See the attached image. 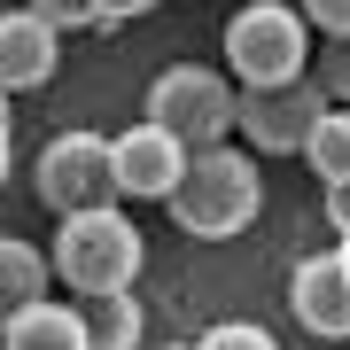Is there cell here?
Wrapping results in <instances>:
<instances>
[{"mask_svg": "<svg viewBox=\"0 0 350 350\" xmlns=\"http://www.w3.org/2000/svg\"><path fill=\"white\" fill-rule=\"evenodd\" d=\"M140 265H148V241L140 226L117 211V202H94V211H63L55 226V250H47V273L70 280V296H101V288H133Z\"/></svg>", "mask_w": 350, "mask_h": 350, "instance_id": "cell-2", "label": "cell"}, {"mask_svg": "<svg viewBox=\"0 0 350 350\" xmlns=\"http://www.w3.org/2000/svg\"><path fill=\"white\" fill-rule=\"evenodd\" d=\"M296 156L312 163L319 179H350V109L342 101H327V109L312 117V133L296 140Z\"/></svg>", "mask_w": 350, "mask_h": 350, "instance_id": "cell-13", "label": "cell"}, {"mask_svg": "<svg viewBox=\"0 0 350 350\" xmlns=\"http://www.w3.org/2000/svg\"><path fill=\"white\" fill-rule=\"evenodd\" d=\"M179 163H187V148H179L163 125H148L140 117L133 133L109 140V179H117V202H163L179 179Z\"/></svg>", "mask_w": 350, "mask_h": 350, "instance_id": "cell-8", "label": "cell"}, {"mask_svg": "<svg viewBox=\"0 0 350 350\" xmlns=\"http://www.w3.org/2000/svg\"><path fill=\"white\" fill-rule=\"evenodd\" d=\"M78 327H86V350H133L140 342V296L133 288L78 296Z\"/></svg>", "mask_w": 350, "mask_h": 350, "instance_id": "cell-11", "label": "cell"}, {"mask_svg": "<svg viewBox=\"0 0 350 350\" xmlns=\"http://www.w3.org/2000/svg\"><path fill=\"white\" fill-rule=\"evenodd\" d=\"M24 8H39L55 31H86L94 24V0H24Z\"/></svg>", "mask_w": 350, "mask_h": 350, "instance_id": "cell-17", "label": "cell"}, {"mask_svg": "<svg viewBox=\"0 0 350 350\" xmlns=\"http://www.w3.org/2000/svg\"><path fill=\"white\" fill-rule=\"evenodd\" d=\"M55 63H63V31H55L39 8H8L0 16V94L47 86Z\"/></svg>", "mask_w": 350, "mask_h": 350, "instance_id": "cell-9", "label": "cell"}, {"mask_svg": "<svg viewBox=\"0 0 350 350\" xmlns=\"http://www.w3.org/2000/svg\"><path fill=\"white\" fill-rule=\"evenodd\" d=\"M312 86H319L327 101H342V109H350V31L319 47V70H312Z\"/></svg>", "mask_w": 350, "mask_h": 350, "instance_id": "cell-14", "label": "cell"}, {"mask_svg": "<svg viewBox=\"0 0 350 350\" xmlns=\"http://www.w3.org/2000/svg\"><path fill=\"white\" fill-rule=\"evenodd\" d=\"M55 273H47V250H31V241H16V234H0V319L8 312H24L31 296H47Z\"/></svg>", "mask_w": 350, "mask_h": 350, "instance_id": "cell-12", "label": "cell"}, {"mask_svg": "<svg viewBox=\"0 0 350 350\" xmlns=\"http://www.w3.org/2000/svg\"><path fill=\"white\" fill-rule=\"evenodd\" d=\"M296 16H304L312 31H327V39L350 31V0H296Z\"/></svg>", "mask_w": 350, "mask_h": 350, "instance_id": "cell-16", "label": "cell"}, {"mask_svg": "<svg viewBox=\"0 0 350 350\" xmlns=\"http://www.w3.org/2000/svg\"><path fill=\"white\" fill-rule=\"evenodd\" d=\"M195 350H280V342L265 335L257 319H218V327H211V335H202Z\"/></svg>", "mask_w": 350, "mask_h": 350, "instance_id": "cell-15", "label": "cell"}, {"mask_svg": "<svg viewBox=\"0 0 350 350\" xmlns=\"http://www.w3.org/2000/svg\"><path fill=\"white\" fill-rule=\"evenodd\" d=\"M327 109V94L312 78H288V86H234V133L250 156H296V140L312 133V117Z\"/></svg>", "mask_w": 350, "mask_h": 350, "instance_id": "cell-5", "label": "cell"}, {"mask_svg": "<svg viewBox=\"0 0 350 350\" xmlns=\"http://www.w3.org/2000/svg\"><path fill=\"white\" fill-rule=\"evenodd\" d=\"M148 125H163L179 148H202V140L234 133V78L202 70V63H172L148 86Z\"/></svg>", "mask_w": 350, "mask_h": 350, "instance_id": "cell-4", "label": "cell"}, {"mask_svg": "<svg viewBox=\"0 0 350 350\" xmlns=\"http://www.w3.org/2000/svg\"><path fill=\"white\" fill-rule=\"evenodd\" d=\"M0 117H8V94H0Z\"/></svg>", "mask_w": 350, "mask_h": 350, "instance_id": "cell-21", "label": "cell"}, {"mask_svg": "<svg viewBox=\"0 0 350 350\" xmlns=\"http://www.w3.org/2000/svg\"><path fill=\"white\" fill-rule=\"evenodd\" d=\"M0 179H8V117H0Z\"/></svg>", "mask_w": 350, "mask_h": 350, "instance_id": "cell-20", "label": "cell"}, {"mask_svg": "<svg viewBox=\"0 0 350 350\" xmlns=\"http://www.w3.org/2000/svg\"><path fill=\"white\" fill-rule=\"evenodd\" d=\"M257 202H265L257 156L226 133V140L187 148V163H179V179H172V195H163V211H172V226H179V234H195V241H234L241 226L257 218Z\"/></svg>", "mask_w": 350, "mask_h": 350, "instance_id": "cell-1", "label": "cell"}, {"mask_svg": "<svg viewBox=\"0 0 350 350\" xmlns=\"http://www.w3.org/2000/svg\"><path fill=\"white\" fill-rule=\"evenodd\" d=\"M172 350H195V342H172Z\"/></svg>", "mask_w": 350, "mask_h": 350, "instance_id": "cell-22", "label": "cell"}, {"mask_svg": "<svg viewBox=\"0 0 350 350\" xmlns=\"http://www.w3.org/2000/svg\"><path fill=\"white\" fill-rule=\"evenodd\" d=\"M319 187H327V226L350 241V179H319Z\"/></svg>", "mask_w": 350, "mask_h": 350, "instance_id": "cell-18", "label": "cell"}, {"mask_svg": "<svg viewBox=\"0 0 350 350\" xmlns=\"http://www.w3.org/2000/svg\"><path fill=\"white\" fill-rule=\"evenodd\" d=\"M39 202L55 218L63 211H94V202H117V179H109V133H55L39 148Z\"/></svg>", "mask_w": 350, "mask_h": 350, "instance_id": "cell-6", "label": "cell"}, {"mask_svg": "<svg viewBox=\"0 0 350 350\" xmlns=\"http://www.w3.org/2000/svg\"><path fill=\"white\" fill-rule=\"evenodd\" d=\"M156 0H94V24H133V16H148Z\"/></svg>", "mask_w": 350, "mask_h": 350, "instance_id": "cell-19", "label": "cell"}, {"mask_svg": "<svg viewBox=\"0 0 350 350\" xmlns=\"http://www.w3.org/2000/svg\"><path fill=\"white\" fill-rule=\"evenodd\" d=\"M0 350H86V327H78V312L55 304V288H47V296H31L24 312L0 319Z\"/></svg>", "mask_w": 350, "mask_h": 350, "instance_id": "cell-10", "label": "cell"}, {"mask_svg": "<svg viewBox=\"0 0 350 350\" xmlns=\"http://www.w3.org/2000/svg\"><path fill=\"white\" fill-rule=\"evenodd\" d=\"M288 312H296L304 335L350 342V241H335V250H319V257H304L296 273H288Z\"/></svg>", "mask_w": 350, "mask_h": 350, "instance_id": "cell-7", "label": "cell"}, {"mask_svg": "<svg viewBox=\"0 0 350 350\" xmlns=\"http://www.w3.org/2000/svg\"><path fill=\"white\" fill-rule=\"evenodd\" d=\"M312 70V24L288 0H250L226 24V78L234 86H288Z\"/></svg>", "mask_w": 350, "mask_h": 350, "instance_id": "cell-3", "label": "cell"}]
</instances>
